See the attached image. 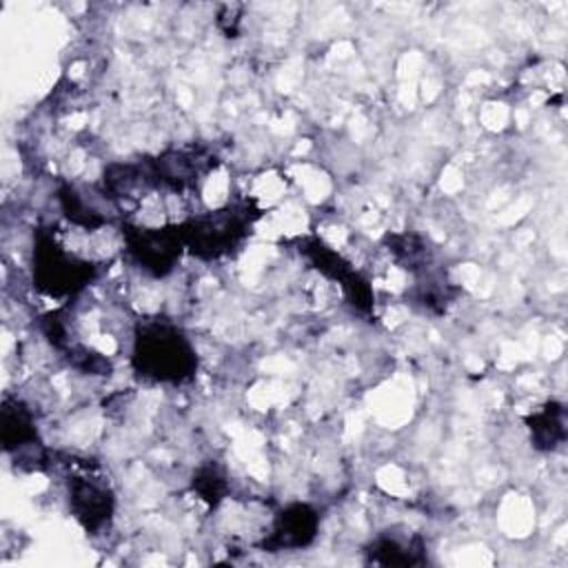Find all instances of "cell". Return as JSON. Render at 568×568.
<instances>
[{
	"instance_id": "8",
	"label": "cell",
	"mask_w": 568,
	"mask_h": 568,
	"mask_svg": "<svg viewBox=\"0 0 568 568\" xmlns=\"http://www.w3.org/2000/svg\"><path fill=\"white\" fill-rule=\"evenodd\" d=\"M528 424H530L535 446L544 448V450L555 448L566 435V430H564V408L557 406V404H546L544 410L535 413L528 419Z\"/></svg>"
},
{
	"instance_id": "9",
	"label": "cell",
	"mask_w": 568,
	"mask_h": 568,
	"mask_svg": "<svg viewBox=\"0 0 568 568\" xmlns=\"http://www.w3.org/2000/svg\"><path fill=\"white\" fill-rule=\"evenodd\" d=\"M2 437H4V446L7 448H22L36 442V428H33V419L31 413L16 404L11 406L9 402L4 404L2 410Z\"/></svg>"
},
{
	"instance_id": "7",
	"label": "cell",
	"mask_w": 568,
	"mask_h": 568,
	"mask_svg": "<svg viewBox=\"0 0 568 568\" xmlns=\"http://www.w3.org/2000/svg\"><path fill=\"white\" fill-rule=\"evenodd\" d=\"M371 564L382 566H413L424 561V546L419 537H410L408 541L397 539L395 535H379L366 550Z\"/></svg>"
},
{
	"instance_id": "3",
	"label": "cell",
	"mask_w": 568,
	"mask_h": 568,
	"mask_svg": "<svg viewBox=\"0 0 568 568\" xmlns=\"http://www.w3.org/2000/svg\"><path fill=\"white\" fill-rule=\"evenodd\" d=\"M93 275V266L67 253L51 237L40 235L33 248V280L40 291L62 297L80 291Z\"/></svg>"
},
{
	"instance_id": "1",
	"label": "cell",
	"mask_w": 568,
	"mask_h": 568,
	"mask_svg": "<svg viewBox=\"0 0 568 568\" xmlns=\"http://www.w3.org/2000/svg\"><path fill=\"white\" fill-rule=\"evenodd\" d=\"M133 368L146 379L180 384L195 373L197 355L180 328L151 322L135 331Z\"/></svg>"
},
{
	"instance_id": "5",
	"label": "cell",
	"mask_w": 568,
	"mask_h": 568,
	"mask_svg": "<svg viewBox=\"0 0 568 568\" xmlns=\"http://www.w3.org/2000/svg\"><path fill=\"white\" fill-rule=\"evenodd\" d=\"M69 506L87 530H100L113 513V495L98 479L69 477Z\"/></svg>"
},
{
	"instance_id": "2",
	"label": "cell",
	"mask_w": 568,
	"mask_h": 568,
	"mask_svg": "<svg viewBox=\"0 0 568 568\" xmlns=\"http://www.w3.org/2000/svg\"><path fill=\"white\" fill-rule=\"evenodd\" d=\"M251 220L240 209H222L180 224L184 246L202 260H215L231 253L246 235Z\"/></svg>"
},
{
	"instance_id": "6",
	"label": "cell",
	"mask_w": 568,
	"mask_h": 568,
	"mask_svg": "<svg viewBox=\"0 0 568 568\" xmlns=\"http://www.w3.org/2000/svg\"><path fill=\"white\" fill-rule=\"evenodd\" d=\"M317 513L306 504H293L284 508L273 526L268 539H264V548L282 550V548H304L317 535Z\"/></svg>"
},
{
	"instance_id": "4",
	"label": "cell",
	"mask_w": 568,
	"mask_h": 568,
	"mask_svg": "<svg viewBox=\"0 0 568 568\" xmlns=\"http://www.w3.org/2000/svg\"><path fill=\"white\" fill-rule=\"evenodd\" d=\"M124 240L131 257L153 275H166L184 246L180 226H126Z\"/></svg>"
}]
</instances>
